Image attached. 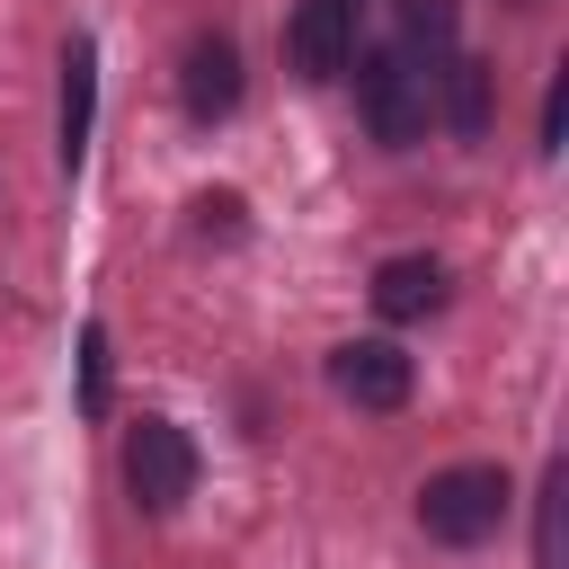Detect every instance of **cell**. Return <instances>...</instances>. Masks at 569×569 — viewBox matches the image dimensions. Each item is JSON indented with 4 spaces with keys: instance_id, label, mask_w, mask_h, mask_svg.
<instances>
[{
    "instance_id": "6da1fadb",
    "label": "cell",
    "mask_w": 569,
    "mask_h": 569,
    "mask_svg": "<svg viewBox=\"0 0 569 569\" xmlns=\"http://www.w3.org/2000/svg\"><path fill=\"white\" fill-rule=\"evenodd\" d=\"M507 471L498 462H453V471H436L427 489H418V525H427V542H453V551H471V542H489L498 525H507Z\"/></svg>"
},
{
    "instance_id": "7a4b0ae2",
    "label": "cell",
    "mask_w": 569,
    "mask_h": 569,
    "mask_svg": "<svg viewBox=\"0 0 569 569\" xmlns=\"http://www.w3.org/2000/svg\"><path fill=\"white\" fill-rule=\"evenodd\" d=\"M347 71H356V107H365L373 142L409 151V142L427 133V71H418L400 44H382V53H356Z\"/></svg>"
},
{
    "instance_id": "3957f363",
    "label": "cell",
    "mask_w": 569,
    "mask_h": 569,
    "mask_svg": "<svg viewBox=\"0 0 569 569\" xmlns=\"http://www.w3.org/2000/svg\"><path fill=\"white\" fill-rule=\"evenodd\" d=\"M124 489H133L142 516L187 507V489H196V445H187L178 418H133V427H124Z\"/></svg>"
},
{
    "instance_id": "277c9868",
    "label": "cell",
    "mask_w": 569,
    "mask_h": 569,
    "mask_svg": "<svg viewBox=\"0 0 569 569\" xmlns=\"http://www.w3.org/2000/svg\"><path fill=\"white\" fill-rule=\"evenodd\" d=\"M329 391H338L347 409H373V418H391V409H409V391H418V365H409L391 338H347V347H329Z\"/></svg>"
},
{
    "instance_id": "5b68a950",
    "label": "cell",
    "mask_w": 569,
    "mask_h": 569,
    "mask_svg": "<svg viewBox=\"0 0 569 569\" xmlns=\"http://www.w3.org/2000/svg\"><path fill=\"white\" fill-rule=\"evenodd\" d=\"M284 62L302 80H347V62H356V0H293Z\"/></svg>"
},
{
    "instance_id": "8992f818",
    "label": "cell",
    "mask_w": 569,
    "mask_h": 569,
    "mask_svg": "<svg viewBox=\"0 0 569 569\" xmlns=\"http://www.w3.org/2000/svg\"><path fill=\"white\" fill-rule=\"evenodd\" d=\"M178 98H187L196 124L231 116V107H240V44H231V36H196L187 62H178Z\"/></svg>"
},
{
    "instance_id": "52a82bcc",
    "label": "cell",
    "mask_w": 569,
    "mask_h": 569,
    "mask_svg": "<svg viewBox=\"0 0 569 569\" xmlns=\"http://www.w3.org/2000/svg\"><path fill=\"white\" fill-rule=\"evenodd\" d=\"M89 124H98V44L71 36V44H62V107H53V151H62V169H80Z\"/></svg>"
},
{
    "instance_id": "ba28073f",
    "label": "cell",
    "mask_w": 569,
    "mask_h": 569,
    "mask_svg": "<svg viewBox=\"0 0 569 569\" xmlns=\"http://www.w3.org/2000/svg\"><path fill=\"white\" fill-rule=\"evenodd\" d=\"M436 302H445V267H436V258L409 249V258H382V267H373V311H382V320H427Z\"/></svg>"
},
{
    "instance_id": "9c48e42d",
    "label": "cell",
    "mask_w": 569,
    "mask_h": 569,
    "mask_svg": "<svg viewBox=\"0 0 569 569\" xmlns=\"http://www.w3.org/2000/svg\"><path fill=\"white\" fill-rule=\"evenodd\" d=\"M436 80H445V124H453V133H489L498 71H489L480 53H445V62H436Z\"/></svg>"
},
{
    "instance_id": "30bf717a",
    "label": "cell",
    "mask_w": 569,
    "mask_h": 569,
    "mask_svg": "<svg viewBox=\"0 0 569 569\" xmlns=\"http://www.w3.org/2000/svg\"><path fill=\"white\" fill-rule=\"evenodd\" d=\"M453 36H462V0H400V53L418 62H445L453 53Z\"/></svg>"
},
{
    "instance_id": "8fae6325",
    "label": "cell",
    "mask_w": 569,
    "mask_h": 569,
    "mask_svg": "<svg viewBox=\"0 0 569 569\" xmlns=\"http://www.w3.org/2000/svg\"><path fill=\"white\" fill-rule=\"evenodd\" d=\"M80 409L107 418V329H98V320L80 329Z\"/></svg>"
},
{
    "instance_id": "7c38bea8",
    "label": "cell",
    "mask_w": 569,
    "mask_h": 569,
    "mask_svg": "<svg viewBox=\"0 0 569 569\" xmlns=\"http://www.w3.org/2000/svg\"><path fill=\"white\" fill-rule=\"evenodd\" d=\"M533 569H560V471L542 480V516H533Z\"/></svg>"
},
{
    "instance_id": "4fadbf2b",
    "label": "cell",
    "mask_w": 569,
    "mask_h": 569,
    "mask_svg": "<svg viewBox=\"0 0 569 569\" xmlns=\"http://www.w3.org/2000/svg\"><path fill=\"white\" fill-rule=\"evenodd\" d=\"M196 231H240V196H196Z\"/></svg>"
},
{
    "instance_id": "5bb4252c",
    "label": "cell",
    "mask_w": 569,
    "mask_h": 569,
    "mask_svg": "<svg viewBox=\"0 0 569 569\" xmlns=\"http://www.w3.org/2000/svg\"><path fill=\"white\" fill-rule=\"evenodd\" d=\"M560 116H569V89L551 80V89H542V151H560Z\"/></svg>"
}]
</instances>
